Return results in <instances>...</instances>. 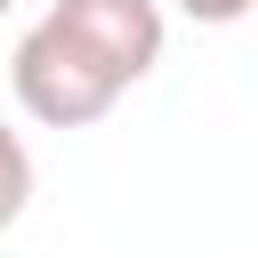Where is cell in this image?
Listing matches in <instances>:
<instances>
[{"instance_id":"4","label":"cell","mask_w":258,"mask_h":258,"mask_svg":"<svg viewBox=\"0 0 258 258\" xmlns=\"http://www.w3.org/2000/svg\"><path fill=\"white\" fill-rule=\"evenodd\" d=\"M177 16H194V24H242V16H258V0H169Z\"/></svg>"},{"instance_id":"5","label":"cell","mask_w":258,"mask_h":258,"mask_svg":"<svg viewBox=\"0 0 258 258\" xmlns=\"http://www.w3.org/2000/svg\"><path fill=\"white\" fill-rule=\"evenodd\" d=\"M8 8H16V0H0V16H8Z\"/></svg>"},{"instance_id":"2","label":"cell","mask_w":258,"mask_h":258,"mask_svg":"<svg viewBox=\"0 0 258 258\" xmlns=\"http://www.w3.org/2000/svg\"><path fill=\"white\" fill-rule=\"evenodd\" d=\"M48 16L56 24H73L129 89L161 64V40H169V16H161V0H48Z\"/></svg>"},{"instance_id":"1","label":"cell","mask_w":258,"mask_h":258,"mask_svg":"<svg viewBox=\"0 0 258 258\" xmlns=\"http://www.w3.org/2000/svg\"><path fill=\"white\" fill-rule=\"evenodd\" d=\"M8 89H16V105H24L40 129H89V121H105V113L129 97V81H121L73 24H56V16H40V24L16 40Z\"/></svg>"},{"instance_id":"3","label":"cell","mask_w":258,"mask_h":258,"mask_svg":"<svg viewBox=\"0 0 258 258\" xmlns=\"http://www.w3.org/2000/svg\"><path fill=\"white\" fill-rule=\"evenodd\" d=\"M24 210H32V145L0 121V234H8Z\"/></svg>"}]
</instances>
